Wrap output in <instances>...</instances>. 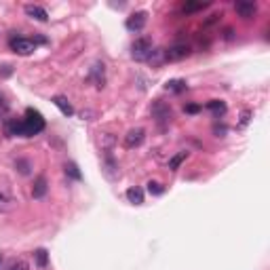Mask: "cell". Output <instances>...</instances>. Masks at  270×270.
<instances>
[{"instance_id": "6da1fadb", "label": "cell", "mask_w": 270, "mask_h": 270, "mask_svg": "<svg viewBox=\"0 0 270 270\" xmlns=\"http://www.w3.org/2000/svg\"><path fill=\"white\" fill-rule=\"evenodd\" d=\"M21 121H23V137H34V135L45 131V118L34 108H28L26 118H21Z\"/></svg>"}, {"instance_id": "7a4b0ae2", "label": "cell", "mask_w": 270, "mask_h": 270, "mask_svg": "<svg viewBox=\"0 0 270 270\" xmlns=\"http://www.w3.org/2000/svg\"><path fill=\"white\" fill-rule=\"evenodd\" d=\"M152 41L150 38H137L133 45H131V57L135 61H148L150 53H152Z\"/></svg>"}, {"instance_id": "8fae6325", "label": "cell", "mask_w": 270, "mask_h": 270, "mask_svg": "<svg viewBox=\"0 0 270 270\" xmlns=\"http://www.w3.org/2000/svg\"><path fill=\"white\" fill-rule=\"evenodd\" d=\"M53 104L59 108V112H61L63 116H72V114H74V108H72V104H70V99L63 97V95H55V97H53Z\"/></svg>"}, {"instance_id": "d6986e66", "label": "cell", "mask_w": 270, "mask_h": 270, "mask_svg": "<svg viewBox=\"0 0 270 270\" xmlns=\"http://www.w3.org/2000/svg\"><path fill=\"white\" fill-rule=\"evenodd\" d=\"M205 6H209V2H186L181 6V11L184 13H194V11H203Z\"/></svg>"}, {"instance_id": "30bf717a", "label": "cell", "mask_w": 270, "mask_h": 270, "mask_svg": "<svg viewBox=\"0 0 270 270\" xmlns=\"http://www.w3.org/2000/svg\"><path fill=\"white\" fill-rule=\"evenodd\" d=\"M23 11H26L28 17L36 19V21H43L45 23L46 19H49V13H46L43 6H38V4H26V9H23Z\"/></svg>"}, {"instance_id": "484cf974", "label": "cell", "mask_w": 270, "mask_h": 270, "mask_svg": "<svg viewBox=\"0 0 270 270\" xmlns=\"http://www.w3.org/2000/svg\"><path fill=\"white\" fill-rule=\"evenodd\" d=\"M184 110L188 114H196V112H201V106H198V104H188Z\"/></svg>"}, {"instance_id": "4fadbf2b", "label": "cell", "mask_w": 270, "mask_h": 270, "mask_svg": "<svg viewBox=\"0 0 270 270\" xmlns=\"http://www.w3.org/2000/svg\"><path fill=\"white\" fill-rule=\"evenodd\" d=\"M46 178L45 176H41V178H36V181H34V188H32V196L34 198H43L45 194H46Z\"/></svg>"}, {"instance_id": "83f0119b", "label": "cell", "mask_w": 270, "mask_h": 270, "mask_svg": "<svg viewBox=\"0 0 270 270\" xmlns=\"http://www.w3.org/2000/svg\"><path fill=\"white\" fill-rule=\"evenodd\" d=\"M216 133L218 135H224L226 133V127H216Z\"/></svg>"}, {"instance_id": "9c48e42d", "label": "cell", "mask_w": 270, "mask_h": 270, "mask_svg": "<svg viewBox=\"0 0 270 270\" xmlns=\"http://www.w3.org/2000/svg\"><path fill=\"white\" fill-rule=\"evenodd\" d=\"M4 133L9 135V137H23V121L19 118H9V121H4Z\"/></svg>"}, {"instance_id": "cb8c5ba5", "label": "cell", "mask_w": 270, "mask_h": 270, "mask_svg": "<svg viewBox=\"0 0 270 270\" xmlns=\"http://www.w3.org/2000/svg\"><path fill=\"white\" fill-rule=\"evenodd\" d=\"M9 203H11V198H6L2 192H0V211H6V209H9V207H11Z\"/></svg>"}, {"instance_id": "8992f818", "label": "cell", "mask_w": 270, "mask_h": 270, "mask_svg": "<svg viewBox=\"0 0 270 270\" xmlns=\"http://www.w3.org/2000/svg\"><path fill=\"white\" fill-rule=\"evenodd\" d=\"M146 21H148V13L146 11H137V13H133L129 19H127V30L129 32H139V30H144L146 26Z\"/></svg>"}, {"instance_id": "4316f807", "label": "cell", "mask_w": 270, "mask_h": 270, "mask_svg": "<svg viewBox=\"0 0 270 270\" xmlns=\"http://www.w3.org/2000/svg\"><path fill=\"white\" fill-rule=\"evenodd\" d=\"M249 118H251V112H249V110H245L243 116H241V127L247 125V123H249Z\"/></svg>"}, {"instance_id": "44dd1931", "label": "cell", "mask_w": 270, "mask_h": 270, "mask_svg": "<svg viewBox=\"0 0 270 270\" xmlns=\"http://www.w3.org/2000/svg\"><path fill=\"white\" fill-rule=\"evenodd\" d=\"M6 270H30V264L23 258H19V260H13Z\"/></svg>"}, {"instance_id": "277c9868", "label": "cell", "mask_w": 270, "mask_h": 270, "mask_svg": "<svg viewBox=\"0 0 270 270\" xmlns=\"http://www.w3.org/2000/svg\"><path fill=\"white\" fill-rule=\"evenodd\" d=\"M152 116L156 118V123L165 129V127L171 123V108H169V106H165L163 101H158V99H156L154 104H152Z\"/></svg>"}, {"instance_id": "e0dca14e", "label": "cell", "mask_w": 270, "mask_h": 270, "mask_svg": "<svg viewBox=\"0 0 270 270\" xmlns=\"http://www.w3.org/2000/svg\"><path fill=\"white\" fill-rule=\"evenodd\" d=\"M34 260H36L38 268H46V264H49V253H46V249H38L34 251Z\"/></svg>"}, {"instance_id": "2e32d148", "label": "cell", "mask_w": 270, "mask_h": 270, "mask_svg": "<svg viewBox=\"0 0 270 270\" xmlns=\"http://www.w3.org/2000/svg\"><path fill=\"white\" fill-rule=\"evenodd\" d=\"M186 81H167L165 85V91H171V93H181L186 91Z\"/></svg>"}, {"instance_id": "ba28073f", "label": "cell", "mask_w": 270, "mask_h": 270, "mask_svg": "<svg viewBox=\"0 0 270 270\" xmlns=\"http://www.w3.org/2000/svg\"><path fill=\"white\" fill-rule=\"evenodd\" d=\"M144 139H146V131L141 129V127H137V129H131L125 135V146L127 148H137V146H141Z\"/></svg>"}, {"instance_id": "7c38bea8", "label": "cell", "mask_w": 270, "mask_h": 270, "mask_svg": "<svg viewBox=\"0 0 270 270\" xmlns=\"http://www.w3.org/2000/svg\"><path fill=\"white\" fill-rule=\"evenodd\" d=\"M91 78L97 89H104V83H106V76H104V63H95V66L91 68Z\"/></svg>"}, {"instance_id": "52a82bcc", "label": "cell", "mask_w": 270, "mask_h": 270, "mask_svg": "<svg viewBox=\"0 0 270 270\" xmlns=\"http://www.w3.org/2000/svg\"><path fill=\"white\" fill-rule=\"evenodd\" d=\"M234 11L239 13V17H243V19H251L253 15L258 13V4L251 2V0H241V2L234 4Z\"/></svg>"}, {"instance_id": "603a6c76", "label": "cell", "mask_w": 270, "mask_h": 270, "mask_svg": "<svg viewBox=\"0 0 270 270\" xmlns=\"http://www.w3.org/2000/svg\"><path fill=\"white\" fill-rule=\"evenodd\" d=\"M106 173L110 178H116L118 176V171H116V163H114V158H106Z\"/></svg>"}, {"instance_id": "ffe728a7", "label": "cell", "mask_w": 270, "mask_h": 270, "mask_svg": "<svg viewBox=\"0 0 270 270\" xmlns=\"http://www.w3.org/2000/svg\"><path fill=\"white\" fill-rule=\"evenodd\" d=\"M186 158H188V152H180V154H176V156H173V158H171V161H169V169H171V171H176V169H180V165H181V163H184V161H186Z\"/></svg>"}, {"instance_id": "d4e9b609", "label": "cell", "mask_w": 270, "mask_h": 270, "mask_svg": "<svg viewBox=\"0 0 270 270\" xmlns=\"http://www.w3.org/2000/svg\"><path fill=\"white\" fill-rule=\"evenodd\" d=\"M6 112H9V104H6L4 97H2V95H0V118H2Z\"/></svg>"}, {"instance_id": "ac0fdd59", "label": "cell", "mask_w": 270, "mask_h": 270, "mask_svg": "<svg viewBox=\"0 0 270 270\" xmlns=\"http://www.w3.org/2000/svg\"><path fill=\"white\" fill-rule=\"evenodd\" d=\"M63 169H66V176H70L72 180H83V176H81V171H78V165L76 163H66V167H63Z\"/></svg>"}, {"instance_id": "7402d4cb", "label": "cell", "mask_w": 270, "mask_h": 270, "mask_svg": "<svg viewBox=\"0 0 270 270\" xmlns=\"http://www.w3.org/2000/svg\"><path fill=\"white\" fill-rule=\"evenodd\" d=\"M148 192H150V194H154V196H158V194H163V192H165V188H163L161 184H158V181H152V180H150V181H148Z\"/></svg>"}, {"instance_id": "5b68a950", "label": "cell", "mask_w": 270, "mask_h": 270, "mask_svg": "<svg viewBox=\"0 0 270 270\" xmlns=\"http://www.w3.org/2000/svg\"><path fill=\"white\" fill-rule=\"evenodd\" d=\"M190 55V49H188V45H181V43H176V45H171L169 49L165 51V59L167 61H180V59H184Z\"/></svg>"}, {"instance_id": "5bb4252c", "label": "cell", "mask_w": 270, "mask_h": 270, "mask_svg": "<svg viewBox=\"0 0 270 270\" xmlns=\"http://www.w3.org/2000/svg\"><path fill=\"white\" fill-rule=\"evenodd\" d=\"M127 198H129V203H133V205H141L144 203V190L141 188H129L127 190Z\"/></svg>"}, {"instance_id": "3957f363", "label": "cell", "mask_w": 270, "mask_h": 270, "mask_svg": "<svg viewBox=\"0 0 270 270\" xmlns=\"http://www.w3.org/2000/svg\"><path fill=\"white\" fill-rule=\"evenodd\" d=\"M36 41H32V38H23V36H17V38H11L9 41V46L13 53L17 55H32L36 51Z\"/></svg>"}, {"instance_id": "9a60e30c", "label": "cell", "mask_w": 270, "mask_h": 270, "mask_svg": "<svg viewBox=\"0 0 270 270\" xmlns=\"http://www.w3.org/2000/svg\"><path fill=\"white\" fill-rule=\"evenodd\" d=\"M207 110H211V112L220 118L222 114H226V104H224V101H220V99H213V101H209V104H207Z\"/></svg>"}]
</instances>
